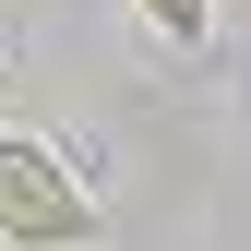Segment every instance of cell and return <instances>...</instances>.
Here are the masks:
<instances>
[{"label": "cell", "mask_w": 251, "mask_h": 251, "mask_svg": "<svg viewBox=\"0 0 251 251\" xmlns=\"http://www.w3.org/2000/svg\"><path fill=\"white\" fill-rule=\"evenodd\" d=\"M0 239H24V251H84L96 239V192L36 132H0Z\"/></svg>", "instance_id": "1"}, {"label": "cell", "mask_w": 251, "mask_h": 251, "mask_svg": "<svg viewBox=\"0 0 251 251\" xmlns=\"http://www.w3.org/2000/svg\"><path fill=\"white\" fill-rule=\"evenodd\" d=\"M144 24H168V36H203V24H215V0H144Z\"/></svg>", "instance_id": "2"}]
</instances>
